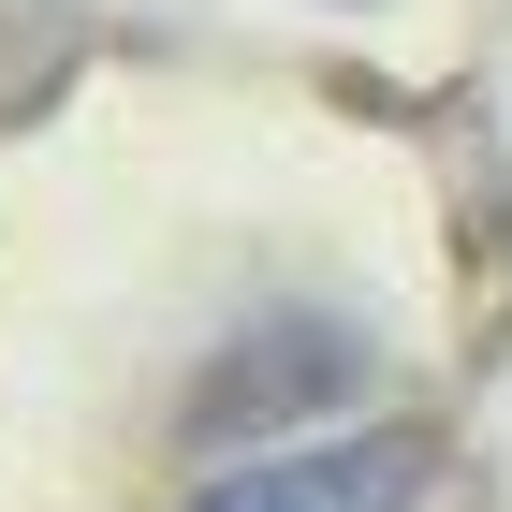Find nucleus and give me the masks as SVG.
I'll return each mask as SVG.
<instances>
[{
    "label": "nucleus",
    "instance_id": "obj_1",
    "mask_svg": "<svg viewBox=\"0 0 512 512\" xmlns=\"http://www.w3.org/2000/svg\"><path fill=\"white\" fill-rule=\"evenodd\" d=\"M439 498V439L425 425H352V439H278L249 469L191 483L176 512H425Z\"/></svg>",
    "mask_w": 512,
    "mask_h": 512
},
{
    "label": "nucleus",
    "instance_id": "obj_2",
    "mask_svg": "<svg viewBox=\"0 0 512 512\" xmlns=\"http://www.w3.org/2000/svg\"><path fill=\"white\" fill-rule=\"evenodd\" d=\"M352 381H366V352L337 337V322H264V337H235V366H205L191 439H264V425H308V410H337Z\"/></svg>",
    "mask_w": 512,
    "mask_h": 512
}]
</instances>
